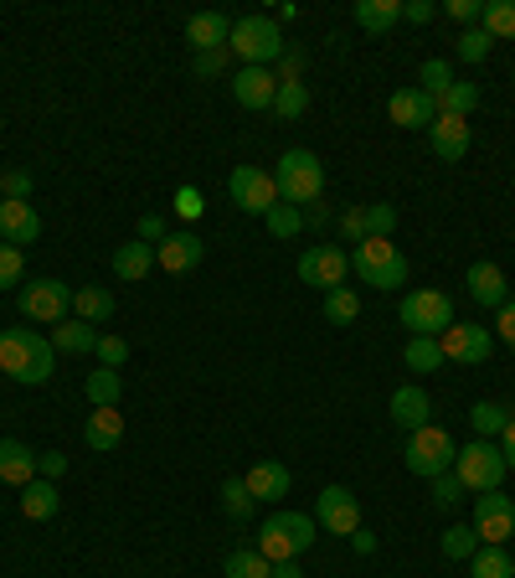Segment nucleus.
I'll use <instances>...</instances> for the list:
<instances>
[{"label":"nucleus","mask_w":515,"mask_h":578,"mask_svg":"<svg viewBox=\"0 0 515 578\" xmlns=\"http://www.w3.org/2000/svg\"><path fill=\"white\" fill-rule=\"evenodd\" d=\"M52 336H41V331H5L0 336V372H11V382L21 388H41V382H52Z\"/></svg>","instance_id":"f257e3e1"},{"label":"nucleus","mask_w":515,"mask_h":578,"mask_svg":"<svg viewBox=\"0 0 515 578\" xmlns=\"http://www.w3.org/2000/svg\"><path fill=\"white\" fill-rule=\"evenodd\" d=\"M315 532H319V521L310 512H274V517L258 527V553L268 563L304 558L315 548Z\"/></svg>","instance_id":"f03ea898"},{"label":"nucleus","mask_w":515,"mask_h":578,"mask_svg":"<svg viewBox=\"0 0 515 578\" xmlns=\"http://www.w3.org/2000/svg\"><path fill=\"white\" fill-rule=\"evenodd\" d=\"M284 32H278L274 16H238L233 21V37H227V52L242 62V67H274L284 58Z\"/></svg>","instance_id":"7ed1b4c3"},{"label":"nucleus","mask_w":515,"mask_h":578,"mask_svg":"<svg viewBox=\"0 0 515 578\" xmlns=\"http://www.w3.org/2000/svg\"><path fill=\"white\" fill-rule=\"evenodd\" d=\"M274 186H278V201L315 207L319 192H325V165H319L315 150H284L274 165Z\"/></svg>","instance_id":"20e7f679"},{"label":"nucleus","mask_w":515,"mask_h":578,"mask_svg":"<svg viewBox=\"0 0 515 578\" xmlns=\"http://www.w3.org/2000/svg\"><path fill=\"white\" fill-rule=\"evenodd\" d=\"M351 274L372 290H402L407 284V259L392 248V238H366L351 248Z\"/></svg>","instance_id":"39448f33"},{"label":"nucleus","mask_w":515,"mask_h":578,"mask_svg":"<svg viewBox=\"0 0 515 578\" xmlns=\"http://www.w3.org/2000/svg\"><path fill=\"white\" fill-rule=\"evenodd\" d=\"M454 455L459 444L449 429H438V423H423L417 434H407V450H402V459H407V470H413L417 480H438L454 470Z\"/></svg>","instance_id":"423d86ee"},{"label":"nucleus","mask_w":515,"mask_h":578,"mask_svg":"<svg viewBox=\"0 0 515 578\" xmlns=\"http://www.w3.org/2000/svg\"><path fill=\"white\" fill-rule=\"evenodd\" d=\"M454 476L464 491H500L505 485V455H500L495 439H469L464 450L454 455Z\"/></svg>","instance_id":"0eeeda50"},{"label":"nucleus","mask_w":515,"mask_h":578,"mask_svg":"<svg viewBox=\"0 0 515 578\" xmlns=\"http://www.w3.org/2000/svg\"><path fill=\"white\" fill-rule=\"evenodd\" d=\"M397 316L413 336H443L454 325V299H449V290H407Z\"/></svg>","instance_id":"6e6552de"},{"label":"nucleus","mask_w":515,"mask_h":578,"mask_svg":"<svg viewBox=\"0 0 515 578\" xmlns=\"http://www.w3.org/2000/svg\"><path fill=\"white\" fill-rule=\"evenodd\" d=\"M21 316L26 320H41V325H58V320L73 316V290L62 280H26L21 284Z\"/></svg>","instance_id":"1a4fd4ad"},{"label":"nucleus","mask_w":515,"mask_h":578,"mask_svg":"<svg viewBox=\"0 0 515 578\" xmlns=\"http://www.w3.org/2000/svg\"><path fill=\"white\" fill-rule=\"evenodd\" d=\"M227 192H233V201H238L248 218H268L278 207L274 171H258V165H238V171L227 176Z\"/></svg>","instance_id":"9d476101"},{"label":"nucleus","mask_w":515,"mask_h":578,"mask_svg":"<svg viewBox=\"0 0 515 578\" xmlns=\"http://www.w3.org/2000/svg\"><path fill=\"white\" fill-rule=\"evenodd\" d=\"M310 517H315L330 538H351L361 527V501L351 485H325L315 496V512H310Z\"/></svg>","instance_id":"9b49d317"},{"label":"nucleus","mask_w":515,"mask_h":578,"mask_svg":"<svg viewBox=\"0 0 515 578\" xmlns=\"http://www.w3.org/2000/svg\"><path fill=\"white\" fill-rule=\"evenodd\" d=\"M438 346H443V361L479 367V361H490V352H495V331H485V325H475V320H464V325L454 320V325L438 336Z\"/></svg>","instance_id":"f8f14e48"},{"label":"nucleus","mask_w":515,"mask_h":578,"mask_svg":"<svg viewBox=\"0 0 515 578\" xmlns=\"http://www.w3.org/2000/svg\"><path fill=\"white\" fill-rule=\"evenodd\" d=\"M479 532V542L485 548H505V542L515 538V501L500 496V491H485V496L475 501V521H469Z\"/></svg>","instance_id":"ddd939ff"},{"label":"nucleus","mask_w":515,"mask_h":578,"mask_svg":"<svg viewBox=\"0 0 515 578\" xmlns=\"http://www.w3.org/2000/svg\"><path fill=\"white\" fill-rule=\"evenodd\" d=\"M346 274H351V254L346 248H336V243H325V248H310L304 259H299V280L315 284V290H340L346 284Z\"/></svg>","instance_id":"4468645a"},{"label":"nucleus","mask_w":515,"mask_h":578,"mask_svg":"<svg viewBox=\"0 0 515 578\" xmlns=\"http://www.w3.org/2000/svg\"><path fill=\"white\" fill-rule=\"evenodd\" d=\"M464 290H469V299L475 305H485V310H500L505 299H511V284H505V269L490 259L469 263V274H464Z\"/></svg>","instance_id":"2eb2a0df"},{"label":"nucleus","mask_w":515,"mask_h":578,"mask_svg":"<svg viewBox=\"0 0 515 578\" xmlns=\"http://www.w3.org/2000/svg\"><path fill=\"white\" fill-rule=\"evenodd\" d=\"M387 114H392L397 130H428L438 120V99H428L423 88H397L387 99Z\"/></svg>","instance_id":"dca6fc26"},{"label":"nucleus","mask_w":515,"mask_h":578,"mask_svg":"<svg viewBox=\"0 0 515 578\" xmlns=\"http://www.w3.org/2000/svg\"><path fill=\"white\" fill-rule=\"evenodd\" d=\"M387 414H392L397 429H407V434H417L423 423L434 419V398L423 393V382H402L392 393V403H387Z\"/></svg>","instance_id":"f3484780"},{"label":"nucleus","mask_w":515,"mask_h":578,"mask_svg":"<svg viewBox=\"0 0 515 578\" xmlns=\"http://www.w3.org/2000/svg\"><path fill=\"white\" fill-rule=\"evenodd\" d=\"M233 99L242 103V109H274L278 99V78L274 67H238V78H233Z\"/></svg>","instance_id":"a211bd4d"},{"label":"nucleus","mask_w":515,"mask_h":578,"mask_svg":"<svg viewBox=\"0 0 515 578\" xmlns=\"http://www.w3.org/2000/svg\"><path fill=\"white\" fill-rule=\"evenodd\" d=\"M41 238V218L32 201H0V243L11 248H26V243Z\"/></svg>","instance_id":"6ab92c4d"},{"label":"nucleus","mask_w":515,"mask_h":578,"mask_svg":"<svg viewBox=\"0 0 515 578\" xmlns=\"http://www.w3.org/2000/svg\"><path fill=\"white\" fill-rule=\"evenodd\" d=\"M469 120H459V114H438L434 124H428V145H434L438 160H464L469 156Z\"/></svg>","instance_id":"aec40b11"},{"label":"nucleus","mask_w":515,"mask_h":578,"mask_svg":"<svg viewBox=\"0 0 515 578\" xmlns=\"http://www.w3.org/2000/svg\"><path fill=\"white\" fill-rule=\"evenodd\" d=\"M201 259H206V243H201L197 233H171V238L155 248V263L165 274H191Z\"/></svg>","instance_id":"412c9836"},{"label":"nucleus","mask_w":515,"mask_h":578,"mask_svg":"<svg viewBox=\"0 0 515 578\" xmlns=\"http://www.w3.org/2000/svg\"><path fill=\"white\" fill-rule=\"evenodd\" d=\"M83 444L93 450V455H114L124 444V414L120 408H93L88 423H83Z\"/></svg>","instance_id":"4be33fe9"},{"label":"nucleus","mask_w":515,"mask_h":578,"mask_svg":"<svg viewBox=\"0 0 515 578\" xmlns=\"http://www.w3.org/2000/svg\"><path fill=\"white\" fill-rule=\"evenodd\" d=\"M242 485H248L253 501H284L289 485H294V476H289V465H278V459H258L253 470L242 476Z\"/></svg>","instance_id":"5701e85b"},{"label":"nucleus","mask_w":515,"mask_h":578,"mask_svg":"<svg viewBox=\"0 0 515 578\" xmlns=\"http://www.w3.org/2000/svg\"><path fill=\"white\" fill-rule=\"evenodd\" d=\"M227 37H233V21L222 16V11H197V16L186 21L191 52H217V47H227Z\"/></svg>","instance_id":"b1692460"},{"label":"nucleus","mask_w":515,"mask_h":578,"mask_svg":"<svg viewBox=\"0 0 515 578\" xmlns=\"http://www.w3.org/2000/svg\"><path fill=\"white\" fill-rule=\"evenodd\" d=\"M52 352H62V357H88V352H99V331H93L88 320L67 316L52 325Z\"/></svg>","instance_id":"393cba45"},{"label":"nucleus","mask_w":515,"mask_h":578,"mask_svg":"<svg viewBox=\"0 0 515 578\" xmlns=\"http://www.w3.org/2000/svg\"><path fill=\"white\" fill-rule=\"evenodd\" d=\"M0 480L5 485H32L37 480V450H26L21 439H0Z\"/></svg>","instance_id":"a878e982"},{"label":"nucleus","mask_w":515,"mask_h":578,"mask_svg":"<svg viewBox=\"0 0 515 578\" xmlns=\"http://www.w3.org/2000/svg\"><path fill=\"white\" fill-rule=\"evenodd\" d=\"M150 269H155V248H150V243L129 238V243H120V248H114V280L139 284Z\"/></svg>","instance_id":"bb28decb"},{"label":"nucleus","mask_w":515,"mask_h":578,"mask_svg":"<svg viewBox=\"0 0 515 578\" xmlns=\"http://www.w3.org/2000/svg\"><path fill=\"white\" fill-rule=\"evenodd\" d=\"M58 480H32V485H21V517H32V521H52L58 517Z\"/></svg>","instance_id":"cd10ccee"},{"label":"nucleus","mask_w":515,"mask_h":578,"mask_svg":"<svg viewBox=\"0 0 515 578\" xmlns=\"http://www.w3.org/2000/svg\"><path fill=\"white\" fill-rule=\"evenodd\" d=\"M402 21V0H356V26L372 37H387Z\"/></svg>","instance_id":"c85d7f7f"},{"label":"nucleus","mask_w":515,"mask_h":578,"mask_svg":"<svg viewBox=\"0 0 515 578\" xmlns=\"http://www.w3.org/2000/svg\"><path fill=\"white\" fill-rule=\"evenodd\" d=\"M83 393H88V403H93V408H120L124 378L114 372V367H93V372L83 378Z\"/></svg>","instance_id":"c756f323"},{"label":"nucleus","mask_w":515,"mask_h":578,"mask_svg":"<svg viewBox=\"0 0 515 578\" xmlns=\"http://www.w3.org/2000/svg\"><path fill=\"white\" fill-rule=\"evenodd\" d=\"M73 316L88 320V325H99V320L114 316V295L99 290V284H83V290H73Z\"/></svg>","instance_id":"7c9ffc66"},{"label":"nucleus","mask_w":515,"mask_h":578,"mask_svg":"<svg viewBox=\"0 0 515 578\" xmlns=\"http://www.w3.org/2000/svg\"><path fill=\"white\" fill-rule=\"evenodd\" d=\"M469 423H475L479 439H500V434H505V423H511V403L479 398L475 408H469Z\"/></svg>","instance_id":"2f4dec72"},{"label":"nucleus","mask_w":515,"mask_h":578,"mask_svg":"<svg viewBox=\"0 0 515 578\" xmlns=\"http://www.w3.org/2000/svg\"><path fill=\"white\" fill-rule=\"evenodd\" d=\"M402 361H407V372H438L443 367V346H438V336H413L407 341V352H402Z\"/></svg>","instance_id":"473e14b6"},{"label":"nucleus","mask_w":515,"mask_h":578,"mask_svg":"<svg viewBox=\"0 0 515 578\" xmlns=\"http://www.w3.org/2000/svg\"><path fill=\"white\" fill-rule=\"evenodd\" d=\"M479 26L490 32V41H515V0H485Z\"/></svg>","instance_id":"72a5a7b5"},{"label":"nucleus","mask_w":515,"mask_h":578,"mask_svg":"<svg viewBox=\"0 0 515 578\" xmlns=\"http://www.w3.org/2000/svg\"><path fill=\"white\" fill-rule=\"evenodd\" d=\"M222 574L227 578H274V563L263 558L258 548H238V553H227Z\"/></svg>","instance_id":"f704fd0d"},{"label":"nucleus","mask_w":515,"mask_h":578,"mask_svg":"<svg viewBox=\"0 0 515 578\" xmlns=\"http://www.w3.org/2000/svg\"><path fill=\"white\" fill-rule=\"evenodd\" d=\"M217 501H222V517H227V521H253V512H258V501L248 496V485H242V480H222Z\"/></svg>","instance_id":"c9c22d12"},{"label":"nucleus","mask_w":515,"mask_h":578,"mask_svg":"<svg viewBox=\"0 0 515 578\" xmlns=\"http://www.w3.org/2000/svg\"><path fill=\"white\" fill-rule=\"evenodd\" d=\"M469 574L475 578H515V558L505 548H479L475 558H469Z\"/></svg>","instance_id":"e433bc0d"},{"label":"nucleus","mask_w":515,"mask_h":578,"mask_svg":"<svg viewBox=\"0 0 515 578\" xmlns=\"http://www.w3.org/2000/svg\"><path fill=\"white\" fill-rule=\"evenodd\" d=\"M438 548H443V558H449V563H469V558L479 553V548H485V542H479L475 527H449Z\"/></svg>","instance_id":"4c0bfd02"},{"label":"nucleus","mask_w":515,"mask_h":578,"mask_svg":"<svg viewBox=\"0 0 515 578\" xmlns=\"http://www.w3.org/2000/svg\"><path fill=\"white\" fill-rule=\"evenodd\" d=\"M417 88H423L428 99H443V94L454 88V62L428 58V62H423V73H417Z\"/></svg>","instance_id":"58836bf2"},{"label":"nucleus","mask_w":515,"mask_h":578,"mask_svg":"<svg viewBox=\"0 0 515 578\" xmlns=\"http://www.w3.org/2000/svg\"><path fill=\"white\" fill-rule=\"evenodd\" d=\"M356 316H361V295H356V290H346V284H340V290L325 295V320H330V325H356Z\"/></svg>","instance_id":"ea45409f"},{"label":"nucleus","mask_w":515,"mask_h":578,"mask_svg":"<svg viewBox=\"0 0 515 578\" xmlns=\"http://www.w3.org/2000/svg\"><path fill=\"white\" fill-rule=\"evenodd\" d=\"M490 52H495V41H490V32H485V26H464V32H459V41H454V58L459 62H485Z\"/></svg>","instance_id":"a19ab883"},{"label":"nucleus","mask_w":515,"mask_h":578,"mask_svg":"<svg viewBox=\"0 0 515 578\" xmlns=\"http://www.w3.org/2000/svg\"><path fill=\"white\" fill-rule=\"evenodd\" d=\"M475 109H479V88H475V83H459V78H454V88L438 99V114H459V120H469Z\"/></svg>","instance_id":"79ce46f5"},{"label":"nucleus","mask_w":515,"mask_h":578,"mask_svg":"<svg viewBox=\"0 0 515 578\" xmlns=\"http://www.w3.org/2000/svg\"><path fill=\"white\" fill-rule=\"evenodd\" d=\"M263 222H268V233H274V238H299V233L310 227V222H304V207H289V201H278Z\"/></svg>","instance_id":"37998d69"},{"label":"nucleus","mask_w":515,"mask_h":578,"mask_svg":"<svg viewBox=\"0 0 515 578\" xmlns=\"http://www.w3.org/2000/svg\"><path fill=\"white\" fill-rule=\"evenodd\" d=\"M304 109H310V88L304 83H278V99H274L278 120H299Z\"/></svg>","instance_id":"c03bdc74"},{"label":"nucleus","mask_w":515,"mask_h":578,"mask_svg":"<svg viewBox=\"0 0 515 578\" xmlns=\"http://www.w3.org/2000/svg\"><path fill=\"white\" fill-rule=\"evenodd\" d=\"M21 284H26V254L0 243V290H21Z\"/></svg>","instance_id":"a18cd8bd"},{"label":"nucleus","mask_w":515,"mask_h":578,"mask_svg":"<svg viewBox=\"0 0 515 578\" xmlns=\"http://www.w3.org/2000/svg\"><path fill=\"white\" fill-rule=\"evenodd\" d=\"M32 171H21V165H11V171H0V197L5 201H32Z\"/></svg>","instance_id":"49530a36"},{"label":"nucleus","mask_w":515,"mask_h":578,"mask_svg":"<svg viewBox=\"0 0 515 578\" xmlns=\"http://www.w3.org/2000/svg\"><path fill=\"white\" fill-rule=\"evenodd\" d=\"M340 238H346V248H356V243L372 238V227H366V207H346V212H340Z\"/></svg>","instance_id":"de8ad7c7"},{"label":"nucleus","mask_w":515,"mask_h":578,"mask_svg":"<svg viewBox=\"0 0 515 578\" xmlns=\"http://www.w3.org/2000/svg\"><path fill=\"white\" fill-rule=\"evenodd\" d=\"M366 227H372V238H392V227H397V207H392V201L366 207Z\"/></svg>","instance_id":"09e8293b"},{"label":"nucleus","mask_w":515,"mask_h":578,"mask_svg":"<svg viewBox=\"0 0 515 578\" xmlns=\"http://www.w3.org/2000/svg\"><path fill=\"white\" fill-rule=\"evenodd\" d=\"M191 67H197V78H222V73L233 67V52H227V47H217V52H197Z\"/></svg>","instance_id":"8fccbe9b"},{"label":"nucleus","mask_w":515,"mask_h":578,"mask_svg":"<svg viewBox=\"0 0 515 578\" xmlns=\"http://www.w3.org/2000/svg\"><path fill=\"white\" fill-rule=\"evenodd\" d=\"M274 78L278 83H299V78H304V47H284V58L274 62Z\"/></svg>","instance_id":"3c124183"},{"label":"nucleus","mask_w":515,"mask_h":578,"mask_svg":"<svg viewBox=\"0 0 515 578\" xmlns=\"http://www.w3.org/2000/svg\"><path fill=\"white\" fill-rule=\"evenodd\" d=\"M201 212H206V197H201L197 186H180V192H176V218L180 222H197Z\"/></svg>","instance_id":"603ef678"},{"label":"nucleus","mask_w":515,"mask_h":578,"mask_svg":"<svg viewBox=\"0 0 515 578\" xmlns=\"http://www.w3.org/2000/svg\"><path fill=\"white\" fill-rule=\"evenodd\" d=\"M124 361H129V346L120 336H99V367H114L120 372Z\"/></svg>","instance_id":"864d4df0"},{"label":"nucleus","mask_w":515,"mask_h":578,"mask_svg":"<svg viewBox=\"0 0 515 578\" xmlns=\"http://www.w3.org/2000/svg\"><path fill=\"white\" fill-rule=\"evenodd\" d=\"M165 238H171V227H165V218H160V212H145V218H139V243H150V248H160Z\"/></svg>","instance_id":"5fc2aeb1"},{"label":"nucleus","mask_w":515,"mask_h":578,"mask_svg":"<svg viewBox=\"0 0 515 578\" xmlns=\"http://www.w3.org/2000/svg\"><path fill=\"white\" fill-rule=\"evenodd\" d=\"M434 501H438V506H459V501H464V485H459L454 470L434 480Z\"/></svg>","instance_id":"6e6d98bb"},{"label":"nucleus","mask_w":515,"mask_h":578,"mask_svg":"<svg viewBox=\"0 0 515 578\" xmlns=\"http://www.w3.org/2000/svg\"><path fill=\"white\" fill-rule=\"evenodd\" d=\"M443 16H454L459 26H469V21L485 16V0H449V5H443Z\"/></svg>","instance_id":"4d7b16f0"},{"label":"nucleus","mask_w":515,"mask_h":578,"mask_svg":"<svg viewBox=\"0 0 515 578\" xmlns=\"http://www.w3.org/2000/svg\"><path fill=\"white\" fill-rule=\"evenodd\" d=\"M438 16L434 0H402V21H413V26H428Z\"/></svg>","instance_id":"13d9d810"},{"label":"nucleus","mask_w":515,"mask_h":578,"mask_svg":"<svg viewBox=\"0 0 515 578\" xmlns=\"http://www.w3.org/2000/svg\"><path fill=\"white\" fill-rule=\"evenodd\" d=\"M495 336L500 341H505V346H511V352H515V299H505V305H500V310H495Z\"/></svg>","instance_id":"bf43d9fd"},{"label":"nucleus","mask_w":515,"mask_h":578,"mask_svg":"<svg viewBox=\"0 0 515 578\" xmlns=\"http://www.w3.org/2000/svg\"><path fill=\"white\" fill-rule=\"evenodd\" d=\"M37 476H41V480H58V476H67V455H58V450H47V455H37Z\"/></svg>","instance_id":"052dcab7"},{"label":"nucleus","mask_w":515,"mask_h":578,"mask_svg":"<svg viewBox=\"0 0 515 578\" xmlns=\"http://www.w3.org/2000/svg\"><path fill=\"white\" fill-rule=\"evenodd\" d=\"M351 548H356L361 558H372V553H377V532H366V527H356V532H351Z\"/></svg>","instance_id":"680f3d73"},{"label":"nucleus","mask_w":515,"mask_h":578,"mask_svg":"<svg viewBox=\"0 0 515 578\" xmlns=\"http://www.w3.org/2000/svg\"><path fill=\"white\" fill-rule=\"evenodd\" d=\"M500 455H505V470H515V419L505 423V434H500Z\"/></svg>","instance_id":"e2e57ef3"},{"label":"nucleus","mask_w":515,"mask_h":578,"mask_svg":"<svg viewBox=\"0 0 515 578\" xmlns=\"http://www.w3.org/2000/svg\"><path fill=\"white\" fill-rule=\"evenodd\" d=\"M274 578H304V568H299V558H289V563H274Z\"/></svg>","instance_id":"0e129e2a"},{"label":"nucleus","mask_w":515,"mask_h":578,"mask_svg":"<svg viewBox=\"0 0 515 578\" xmlns=\"http://www.w3.org/2000/svg\"><path fill=\"white\" fill-rule=\"evenodd\" d=\"M0 201H5V197H0Z\"/></svg>","instance_id":"69168bd1"}]
</instances>
